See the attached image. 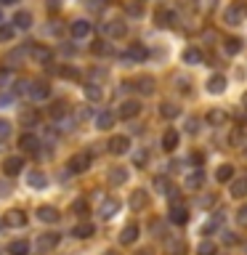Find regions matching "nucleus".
<instances>
[{
    "instance_id": "obj_1",
    "label": "nucleus",
    "mask_w": 247,
    "mask_h": 255,
    "mask_svg": "<svg viewBox=\"0 0 247 255\" xmlns=\"http://www.w3.org/2000/svg\"><path fill=\"white\" fill-rule=\"evenodd\" d=\"M247 16V0H234L226 11H223V21L229 24V27H239V24L245 21Z\"/></svg>"
},
{
    "instance_id": "obj_2",
    "label": "nucleus",
    "mask_w": 247,
    "mask_h": 255,
    "mask_svg": "<svg viewBox=\"0 0 247 255\" xmlns=\"http://www.w3.org/2000/svg\"><path fill=\"white\" fill-rule=\"evenodd\" d=\"M91 151H80V154H75V157H69V162H67V170L72 173V175H77V173H85L88 167H91Z\"/></svg>"
},
{
    "instance_id": "obj_3",
    "label": "nucleus",
    "mask_w": 247,
    "mask_h": 255,
    "mask_svg": "<svg viewBox=\"0 0 247 255\" xmlns=\"http://www.w3.org/2000/svg\"><path fill=\"white\" fill-rule=\"evenodd\" d=\"M167 221L173 223V226H186L189 223V210L186 205H170V213H167Z\"/></svg>"
},
{
    "instance_id": "obj_4",
    "label": "nucleus",
    "mask_w": 247,
    "mask_h": 255,
    "mask_svg": "<svg viewBox=\"0 0 247 255\" xmlns=\"http://www.w3.org/2000/svg\"><path fill=\"white\" fill-rule=\"evenodd\" d=\"M104 35L112 37V40H120V37H125L127 35V24L125 21H117V19H112L104 24Z\"/></svg>"
},
{
    "instance_id": "obj_5",
    "label": "nucleus",
    "mask_w": 247,
    "mask_h": 255,
    "mask_svg": "<svg viewBox=\"0 0 247 255\" xmlns=\"http://www.w3.org/2000/svg\"><path fill=\"white\" fill-rule=\"evenodd\" d=\"M138 112H141V104L138 101H135V99H125L123 104H120L117 115L123 117V120H133V117H138Z\"/></svg>"
},
{
    "instance_id": "obj_6",
    "label": "nucleus",
    "mask_w": 247,
    "mask_h": 255,
    "mask_svg": "<svg viewBox=\"0 0 247 255\" xmlns=\"http://www.w3.org/2000/svg\"><path fill=\"white\" fill-rule=\"evenodd\" d=\"M29 96H32V101H45L48 96H51V85H48L45 80H35V83L29 85Z\"/></svg>"
},
{
    "instance_id": "obj_7",
    "label": "nucleus",
    "mask_w": 247,
    "mask_h": 255,
    "mask_svg": "<svg viewBox=\"0 0 247 255\" xmlns=\"http://www.w3.org/2000/svg\"><path fill=\"white\" fill-rule=\"evenodd\" d=\"M120 213V199L117 197H109V199H104L101 207H99V215L104 221H109V218H115V215Z\"/></svg>"
},
{
    "instance_id": "obj_8",
    "label": "nucleus",
    "mask_w": 247,
    "mask_h": 255,
    "mask_svg": "<svg viewBox=\"0 0 247 255\" xmlns=\"http://www.w3.org/2000/svg\"><path fill=\"white\" fill-rule=\"evenodd\" d=\"M69 32H72V37H75V40H85V37L93 32V24L85 21V19H77V21H72Z\"/></svg>"
},
{
    "instance_id": "obj_9",
    "label": "nucleus",
    "mask_w": 247,
    "mask_h": 255,
    "mask_svg": "<svg viewBox=\"0 0 247 255\" xmlns=\"http://www.w3.org/2000/svg\"><path fill=\"white\" fill-rule=\"evenodd\" d=\"M3 223H5V226H11V229H21L24 223H27V213H24V210H16V207H13V210H8V213L3 215Z\"/></svg>"
},
{
    "instance_id": "obj_10",
    "label": "nucleus",
    "mask_w": 247,
    "mask_h": 255,
    "mask_svg": "<svg viewBox=\"0 0 247 255\" xmlns=\"http://www.w3.org/2000/svg\"><path fill=\"white\" fill-rule=\"evenodd\" d=\"M107 149L112 151V154H125V151L130 149V138H127V135H112Z\"/></svg>"
},
{
    "instance_id": "obj_11",
    "label": "nucleus",
    "mask_w": 247,
    "mask_h": 255,
    "mask_svg": "<svg viewBox=\"0 0 247 255\" xmlns=\"http://www.w3.org/2000/svg\"><path fill=\"white\" fill-rule=\"evenodd\" d=\"M19 149H21V151H29V154H37L40 138H37L35 133H21V135H19Z\"/></svg>"
},
{
    "instance_id": "obj_12",
    "label": "nucleus",
    "mask_w": 247,
    "mask_h": 255,
    "mask_svg": "<svg viewBox=\"0 0 247 255\" xmlns=\"http://www.w3.org/2000/svg\"><path fill=\"white\" fill-rule=\"evenodd\" d=\"M146 56H149V48L143 45V43H130V45H127V53H125L127 61H135V64H138V61L146 59Z\"/></svg>"
},
{
    "instance_id": "obj_13",
    "label": "nucleus",
    "mask_w": 247,
    "mask_h": 255,
    "mask_svg": "<svg viewBox=\"0 0 247 255\" xmlns=\"http://www.w3.org/2000/svg\"><path fill=\"white\" fill-rule=\"evenodd\" d=\"M24 170V159L21 157H5L3 159V173L8 178H13V175H19Z\"/></svg>"
},
{
    "instance_id": "obj_14",
    "label": "nucleus",
    "mask_w": 247,
    "mask_h": 255,
    "mask_svg": "<svg viewBox=\"0 0 247 255\" xmlns=\"http://www.w3.org/2000/svg\"><path fill=\"white\" fill-rule=\"evenodd\" d=\"M59 234H56V231H48V234H40V239H37V250L40 253H51L56 245H59Z\"/></svg>"
},
{
    "instance_id": "obj_15",
    "label": "nucleus",
    "mask_w": 247,
    "mask_h": 255,
    "mask_svg": "<svg viewBox=\"0 0 247 255\" xmlns=\"http://www.w3.org/2000/svg\"><path fill=\"white\" fill-rule=\"evenodd\" d=\"M37 218L43 221V223H59L61 213L56 210L53 205H43V207H37Z\"/></svg>"
},
{
    "instance_id": "obj_16",
    "label": "nucleus",
    "mask_w": 247,
    "mask_h": 255,
    "mask_svg": "<svg viewBox=\"0 0 247 255\" xmlns=\"http://www.w3.org/2000/svg\"><path fill=\"white\" fill-rule=\"evenodd\" d=\"M154 24H157V27H162V29L173 27V24H175V13L170 11V8H159V11L154 13Z\"/></svg>"
},
{
    "instance_id": "obj_17",
    "label": "nucleus",
    "mask_w": 247,
    "mask_h": 255,
    "mask_svg": "<svg viewBox=\"0 0 247 255\" xmlns=\"http://www.w3.org/2000/svg\"><path fill=\"white\" fill-rule=\"evenodd\" d=\"M178 141H181L178 130H175V128H167L165 135H162V149L165 151H175V149H178Z\"/></svg>"
},
{
    "instance_id": "obj_18",
    "label": "nucleus",
    "mask_w": 247,
    "mask_h": 255,
    "mask_svg": "<svg viewBox=\"0 0 247 255\" xmlns=\"http://www.w3.org/2000/svg\"><path fill=\"white\" fill-rule=\"evenodd\" d=\"M165 250H167V255H186V242L181 237H173L165 242Z\"/></svg>"
},
{
    "instance_id": "obj_19",
    "label": "nucleus",
    "mask_w": 247,
    "mask_h": 255,
    "mask_svg": "<svg viewBox=\"0 0 247 255\" xmlns=\"http://www.w3.org/2000/svg\"><path fill=\"white\" fill-rule=\"evenodd\" d=\"M223 218H226L223 213H213V218L202 226V234H215V231H221L223 229Z\"/></svg>"
},
{
    "instance_id": "obj_20",
    "label": "nucleus",
    "mask_w": 247,
    "mask_h": 255,
    "mask_svg": "<svg viewBox=\"0 0 247 255\" xmlns=\"http://www.w3.org/2000/svg\"><path fill=\"white\" fill-rule=\"evenodd\" d=\"M138 223H127V226L123 229V234H120V242L123 245H133L135 239H138Z\"/></svg>"
},
{
    "instance_id": "obj_21",
    "label": "nucleus",
    "mask_w": 247,
    "mask_h": 255,
    "mask_svg": "<svg viewBox=\"0 0 247 255\" xmlns=\"http://www.w3.org/2000/svg\"><path fill=\"white\" fill-rule=\"evenodd\" d=\"M27 183L32 189H45L48 186V178H45V173H40V170H29L27 173Z\"/></svg>"
},
{
    "instance_id": "obj_22",
    "label": "nucleus",
    "mask_w": 247,
    "mask_h": 255,
    "mask_svg": "<svg viewBox=\"0 0 247 255\" xmlns=\"http://www.w3.org/2000/svg\"><path fill=\"white\" fill-rule=\"evenodd\" d=\"M207 91H210L213 96L223 93V91H226V77H223V75H213L210 80H207Z\"/></svg>"
},
{
    "instance_id": "obj_23",
    "label": "nucleus",
    "mask_w": 247,
    "mask_h": 255,
    "mask_svg": "<svg viewBox=\"0 0 247 255\" xmlns=\"http://www.w3.org/2000/svg\"><path fill=\"white\" fill-rule=\"evenodd\" d=\"M202 183H205V173H202V167H194L189 175H186V186L189 189H202Z\"/></svg>"
},
{
    "instance_id": "obj_24",
    "label": "nucleus",
    "mask_w": 247,
    "mask_h": 255,
    "mask_svg": "<svg viewBox=\"0 0 247 255\" xmlns=\"http://www.w3.org/2000/svg\"><path fill=\"white\" fill-rule=\"evenodd\" d=\"M146 205H149V194L143 189H138V191H133V194H130V207H133V210H143Z\"/></svg>"
},
{
    "instance_id": "obj_25",
    "label": "nucleus",
    "mask_w": 247,
    "mask_h": 255,
    "mask_svg": "<svg viewBox=\"0 0 247 255\" xmlns=\"http://www.w3.org/2000/svg\"><path fill=\"white\" fill-rule=\"evenodd\" d=\"M226 120H229V115H226L223 109H210V112H207V123H210L213 128L226 125Z\"/></svg>"
},
{
    "instance_id": "obj_26",
    "label": "nucleus",
    "mask_w": 247,
    "mask_h": 255,
    "mask_svg": "<svg viewBox=\"0 0 247 255\" xmlns=\"http://www.w3.org/2000/svg\"><path fill=\"white\" fill-rule=\"evenodd\" d=\"M93 234H96L93 223H77V226L72 229V237H77V239H88V237H93Z\"/></svg>"
},
{
    "instance_id": "obj_27",
    "label": "nucleus",
    "mask_w": 247,
    "mask_h": 255,
    "mask_svg": "<svg viewBox=\"0 0 247 255\" xmlns=\"http://www.w3.org/2000/svg\"><path fill=\"white\" fill-rule=\"evenodd\" d=\"M32 27V13L29 11H19L13 16V29H29Z\"/></svg>"
},
{
    "instance_id": "obj_28",
    "label": "nucleus",
    "mask_w": 247,
    "mask_h": 255,
    "mask_svg": "<svg viewBox=\"0 0 247 255\" xmlns=\"http://www.w3.org/2000/svg\"><path fill=\"white\" fill-rule=\"evenodd\" d=\"M234 199H242L247 197V178H237V181H231V191H229Z\"/></svg>"
},
{
    "instance_id": "obj_29",
    "label": "nucleus",
    "mask_w": 247,
    "mask_h": 255,
    "mask_svg": "<svg viewBox=\"0 0 247 255\" xmlns=\"http://www.w3.org/2000/svg\"><path fill=\"white\" fill-rule=\"evenodd\" d=\"M67 112H69L67 101H53L51 107H48V115H51L53 120H61V117H67Z\"/></svg>"
},
{
    "instance_id": "obj_30",
    "label": "nucleus",
    "mask_w": 247,
    "mask_h": 255,
    "mask_svg": "<svg viewBox=\"0 0 247 255\" xmlns=\"http://www.w3.org/2000/svg\"><path fill=\"white\" fill-rule=\"evenodd\" d=\"M231 178H234V165H221L215 170V181L218 183H231Z\"/></svg>"
},
{
    "instance_id": "obj_31",
    "label": "nucleus",
    "mask_w": 247,
    "mask_h": 255,
    "mask_svg": "<svg viewBox=\"0 0 247 255\" xmlns=\"http://www.w3.org/2000/svg\"><path fill=\"white\" fill-rule=\"evenodd\" d=\"M8 255H29V242L27 239H16L8 245Z\"/></svg>"
},
{
    "instance_id": "obj_32",
    "label": "nucleus",
    "mask_w": 247,
    "mask_h": 255,
    "mask_svg": "<svg viewBox=\"0 0 247 255\" xmlns=\"http://www.w3.org/2000/svg\"><path fill=\"white\" fill-rule=\"evenodd\" d=\"M112 125H115V115H112V112H99V115H96V128H99V130H107Z\"/></svg>"
},
{
    "instance_id": "obj_33",
    "label": "nucleus",
    "mask_w": 247,
    "mask_h": 255,
    "mask_svg": "<svg viewBox=\"0 0 247 255\" xmlns=\"http://www.w3.org/2000/svg\"><path fill=\"white\" fill-rule=\"evenodd\" d=\"M223 51H226L229 56H237L239 51H242V40L239 37H226L223 40Z\"/></svg>"
},
{
    "instance_id": "obj_34",
    "label": "nucleus",
    "mask_w": 247,
    "mask_h": 255,
    "mask_svg": "<svg viewBox=\"0 0 247 255\" xmlns=\"http://www.w3.org/2000/svg\"><path fill=\"white\" fill-rule=\"evenodd\" d=\"M125 181H127V170H125V167H115V170L109 173V183H112V186H123Z\"/></svg>"
},
{
    "instance_id": "obj_35",
    "label": "nucleus",
    "mask_w": 247,
    "mask_h": 255,
    "mask_svg": "<svg viewBox=\"0 0 247 255\" xmlns=\"http://www.w3.org/2000/svg\"><path fill=\"white\" fill-rule=\"evenodd\" d=\"M202 59H205V53L199 48H186L183 51V61L186 64H202Z\"/></svg>"
},
{
    "instance_id": "obj_36",
    "label": "nucleus",
    "mask_w": 247,
    "mask_h": 255,
    "mask_svg": "<svg viewBox=\"0 0 247 255\" xmlns=\"http://www.w3.org/2000/svg\"><path fill=\"white\" fill-rule=\"evenodd\" d=\"M197 255H218V245H215L213 239H202L197 247Z\"/></svg>"
},
{
    "instance_id": "obj_37",
    "label": "nucleus",
    "mask_w": 247,
    "mask_h": 255,
    "mask_svg": "<svg viewBox=\"0 0 247 255\" xmlns=\"http://www.w3.org/2000/svg\"><path fill=\"white\" fill-rule=\"evenodd\" d=\"M83 91H85V99H88V101H101V96H104L101 88L96 85V83H85Z\"/></svg>"
},
{
    "instance_id": "obj_38",
    "label": "nucleus",
    "mask_w": 247,
    "mask_h": 255,
    "mask_svg": "<svg viewBox=\"0 0 247 255\" xmlns=\"http://www.w3.org/2000/svg\"><path fill=\"white\" fill-rule=\"evenodd\" d=\"M154 189L159 191V194H170V191H173V183H170V178H167V175H157V178H154Z\"/></svg>"
},
{
    "instance_id": "obj_39",
    "label": "nucleus",
    "mask_w": 247,
    "mask_h": 255,
    "mask_svg": "<svg viewBox=\"0 0 247 255\" xmlns=\"http://www.w3.org/2000/svg\"><path fill=\"white\" fill-rule=\"evenodd\" d=\"M178 115H181V109L175 107V104H162V107H159V117H165V120H173Z\"/></svg>"
},
{
    "instance_id": "obj_40",
    "label": "nucleus",
    "mask_w": 247,
    "mask_h": 255,
    "mask_svg": "<svg viewBox=\"0 0 247 255\" xmlns=\"http://www.w3.org/2000/svg\"><path fill=\"white\" fill-rule=\"evenodd\" d=\"M135 88H138L143 96H151V93H154V80H151V77H141L138 83H135Z\"/></svg>"
},
{
    "instance_id": "obj_41",
    "label": "nucleus",
    "mask_w": 247,
    "mask_h": 255,
    "mask_svg": "<svg viewBox=\"0 0 247 255\" xmlns=\"http://www.w3.org/2000/svg\"><path fill=\"white\" fill-rule=\"evenodd\" d=\"M13 35H16L13 24H0V43H11Z\"/></svg>"
},
{
    "instance_id": "obj_42",
    "label": "nucleus",
    "mask_w": 247,
    "mask_h": 255,
    "mask_svg": "<svg viewBox=\"0 0 247 255\" xmlns=\"http://www.w3.org/2000/svg\"><path fill=\"white\" fill-rule=\"evenodd\" d=\"M32 56H35L37 61H51V51H48L45 45H32Z\"/></svg>"
},
{
    "instance_id": "obj_43",
    "label": "nucleus",
    "mask_w": 247,
    "mask_h": 255,
    "mask_svg": "<svg viewBox=\"0 0 247 255\" xmlns=\"http://www.w3.org/2000/svg\"><path fill=\"white\" fill-rule=\"evenodd\" d=\"M146 162H149V154H146V149H138V151L133 154V165H135V167H143Z\"/></svg>"
},
{
    "instance_id": "obj_44",
    "label": "nucleus",
    "mask_w": 247,
    "mask_h": 255,
    "mask_svg": "<svg viewBox=\"0 0 247 255\" xmlns=\"http://www.w3.org/2000/svg\"><path fill=\"white\" fill-rule=\"evenodd\" d=\"M72 213L75 215H88V202L85 199H75V202H72Z\"/></svg>"
},
{
    "instance_id": "obj_45",
    "label": "nucleus",
    "mask_w": 247,
    "mask_h": 255,
    "mask_svg": "<svg viewBox=\"0 0 247 255\" xmlns=\"http://www.w3.org/2000/svg\"><path fill=\"white\" fill-rule=\"evenodd\" d=\"M91 51H93V53H99V56H104V53H112V48L104 43V40H96V43L91 45Z\"/></svg>"
},
{
    "instance_id": "obj_46",
    "label": "nucleus",
    "mask_w": 247,
    "mask_h": 255,
    "mask_svg": "<svg viewBox=\"0 0 247 255\" xmlns=\"http://www.w3.org/2000/svg\"><path fill=\"white\" fill-rule=\"evenodd\" d=\"M199 125H202V120H199V117H189L186 120V133H191V135L199 133Z\"/></svg>"
},
{
    "instance_id": "obj_47",
    "label": "nucleus",
    "mask_w": 247,
    "mask_h": 255,
    "mask_svg": "<svg viewBox=\"0 0 247 255\" xmlns=\"http://www.w3.org/2000/svg\"><path fill=\"white\" fill-rule=\"evenodd\" d=\"M215 8V0H197V11H202V13H210Z\"/></svg>"
},
{
    "instance_id": "obj_48",
    "label": "nucleus",
    "mask_w": 247,
    "mask_h": 255,
    "mask_svg": "<svg viewBox=\"0 0 247 255\" xmlns=\"http://www.w3.org/2000/svg\"><path fill=\"white\" fill-rule=\"evenodd\" d=\"M8 135H11V123H8V120H3V117H0V141H5Z\"/></svg>"
},
{
    "instance_id": "obj_49",
    "label": "nucleus",
    "mask_w": 247,
    "mask_h": 255,
    "mask_svg": "<svg viewBox=\"0 0 247 255\" xmlns=\"http://www.w3.org/2000/svg\"><path fill=\"white\" fill-rule=\"evenodd\" d=\"M11 80H13V72L11 69H0V88H8Z\"/></svg>"
},
{
    "instance_id": "obj_50",
    "label": "nucleus",
    "mask_w": 247,
    "mask_h": 255,
    "mask_svg": "<svg viewBox=\"0 0 247 255\" xmlns=\"http://www.w3.org/2000/svg\"><path fill=\"white\" fill-rule=\"evenodd\" d=\"M237 221H239V226L247 229V205H242V207L237 210Z\"/></svg>"
},
{
    "instance_id": "obj_51",
    "label": "nucleus",
    "mask_w": 247,
    "mask_h": 255,
    "mask_svg": "<svg viewBox=\"0 0 247 255\" xmlns=\"http://www.w3.org/2000/svg\"><path fill=\"white\" fill-rule=\"evenodd\" d=\"M59 72H61V77H69V80H77V77H80L75 67H61Z\"/></svg>"
},
{
    "instance_id": "obj_52",
    "label": "nucleus",
    "mask_w": 247,
    "mask_h": 255,
    "mask_svg": "<svg viewBox=\"0 0 247 255\" xmlns=\"http://www.w3.org/2000/svg\"><path fill=\"white\" fill-rule=\"evenodd\" d=\"M221 234H223V242H226V245H237V242H239L234 231H221Z\"/></svg>"
},
{
    "instance_id": "obj_53",
    "label": "nucleus",
    "mask_w": 247,
    "mask_h": 255,
    "mask_svg": "<svg viewBox=\"0 0 247 255\" xmlns=\"http://www.w3.org/2000/svg\"><path fill=\"white\" fill-rule=\"evenodd\" d=\"M231 143H234V146L242 143V128H234V133H231Z\"/></svg>"
},
{
    "instance_id": "obj_54",
    "label": "nucleus",
    "mask_w": 247,
    "mask_h": 255,
    "mask_svg": "<svg viewBox=\"0 0 247 255\" xmlns=\"http://www.w3.org/2000/svg\"><path fill=\"white\" fill-rule=\"evenodd\" d=\"M127 11H130L133 16H141V11H143V5H141V3H130V5H127Z\"/></svg>"
},
{
    "instance_id": "obj_55",
    "label": "nucleus",
    "mask_w": 247,
    "mask_h": 255,
    "mask_svg": "<svg viewBox=\"0 0 247 255\" xmlns=\"http://www.w3.org/2000/svg\"><path fill=\"white\" fill-rule=\"evenodd\" d=\"M191 162H194V165H202V162H205V157L197 151V154H191Z\"/></svg>"
},
{
    "instance_id": "obj_56",
    "label": "nucleus",
    "mask_w": 247,
    "mask_h": 255,
    "mask_svg": "<svg viewBox=\"0 0 247 255\" xmlns=\"http://www.w3.org/2000/svg\"><path fill=\"white\" fill-rule=\"evenodd\" d=\"M215 202V197H205V199H199V205H202V207H210Z\"/></svg>"
},
{
    "instance_id": "obj_57",
    "label": "nucleus",
    "mask_w": 247,
    "mask_h": 255,
    "mask_svg": "<svg viewBox=\"0 0 247 255\" xmlns=\"http://www.w3.org/2000/svg\"><path fill=\"white\" fill-rule=\"evenodd\" d=\"M8 191H11V189H8V183H5V181H0V197H5Z\"/></svg>"
},
{
    "instance_id": "obj_58",
    "label": "nucleus",
    "mask_w": 247,
    "mask_h": 255,
    "mask_svg": "<svg viewBox=\"0 0 247 255\" xmlns=\"http://www.w3.org/2000/svg\"><path fill=\"white\" fill-rule=\"evenodd\" d=\"M178 88L183 93H189V80H178Z\"/></svg>"
},
{
    "instance_id": "obj_59",
    "label": "nucleus",
    "mask_w": 247,
    "mask_h": 255,
    "mask_svg": "<svg viewBox=\"0 0 247 255\" xmlns=\"http://www.w3.org/2000/svg\"><path fill=\"white\" fill-rule=\"evenodd\" d=\"M135 255H154V253H151L149 247H143V250H138V253H135Z\"/></svg>"
},
{
    "instance_id": "obj_60",
    "label": "nucleus",
    "mask_w": 247,
    "mask_h": 255,
    "mask_svg": "<svg viewBox=\"0 0 247 255\" xmlns=\"http://www.w3.org/2000/svg\"><path fill=\"white\" fill-rule=\"evenodd\" d=\"M0 3H3V5H13L16 0H0Z\"/></svg>"
},
{
    "instance_id": "obj_61",
    "label": "nucleus",
    "mask_w": 247,
    "mask_h": 255,
    "mask_svg": "<svg viewBox=\"0 0 247 255\" xmlns=\"http://www.w3.org/2000/svg\"><path fill=\"white\" fill-rule=\"evenodd\" d=\"M104 255H120L117 250H107V253H104Z\"/></svg>"
},
{
    "instance_id": "obj_62",
    "label": "nucleus",
    "mask_w": 247,
    "mask_h": 255,
    "mask_svg": "<svg viewBox=\"0 0 247 255\" xmlns=\"http://www.w3.org/2000/svg\"><path fill=\"white\" fill-rule=\"evenodd\" d=\"M242 104H245V109H247V93L242 96Z\"/></svg>"
},
{
    "instance_id": "obj_63",
    "label": "nucleus",
    "mask_w": 247,
    "mask_h": 255,
    "mask_svg": "<svg viewBox=\"0 0 247 255\" xmlns=\"http://www.w3.org/2000/svg\"><path fill=\"white\" fill-rule=\"evenodd\" d=\"M0 24H3V16H0Z\"/></svg>"
}]
</instances>
